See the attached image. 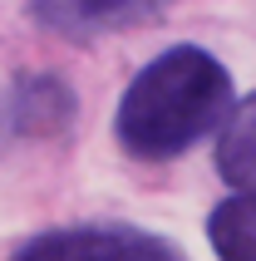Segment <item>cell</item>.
Segmentation results:
<instances>
[{
	"label": "cell",
	"mask_w": 256,
	"mask_h": 261,
	"mask_svg": "<svg viewBox=\"0 0 256 261\" xmlns=\"http://www.w3.org/2000/svg\"><path fill=\"white\" fill-rule=\"evenodd\" d=\"M232 114V74L197 44H172L143 64L114 114V133L128 158L168 163L202 143Z\"/></svg>",
	"instance_id": "1"
},
{
	"label": "cell",
	"mask_w": 256,
	"mask_h": 261,
	"mask_svg": "<svg viewBox=\"0 0 256 261\" xmlns=\"http://www.w3.org/2000/svg\"><path fill=\"white\" fill-rule=\"evenodd\" d=\"M20 261H177V247L138 227H69L15 251Z\"/></svg>",
	"instance_id": "2"
},
{
	"label": "cell",
	"mask_w": 256,
	"mask_h": 261,
	"mask_svg": "<svg viewBox=\"0 0 256 261\" xmlns=\"http://www.w3.org/2000/svg\"><path fill=\"white\" fill-rule=\"evenodd\" d=\"M168 5L172 0H30V20L64 40H99V35L153 20Z\"/></svg>",
	"instance_id": "3"
},
{
	"label": "cell",
	"mask_w": 256,
	"mask_h": 261,
	"mask_svg": "<svg viewBox=\"0 0 256 261\" xmlns=\"http://www.w3.org/2000/svg\"><path fill=\"white\" fill-rule=\"evenodd\" d=\"M217 173L232 188H256V94L242 99L222 118V138H217Z\"/></svg>",
	"instance_id": "4"
},
{
	"label": "cell",
	"mask_w": 256,
	"mask_h": 261,
	"mask_svg": "<svg viewBox=\"0 0 256 261\" xmlns=\"http://www.w3.org/2000/svg\"><path fill=\"white\" fill-rule=\"evenodd\" d=\"M207 237H212L217 256L227 261H256V188H242L237 197L212 212L207 222Z\"/></svg>",
	"instance_id": "5"
}]
</instances>
